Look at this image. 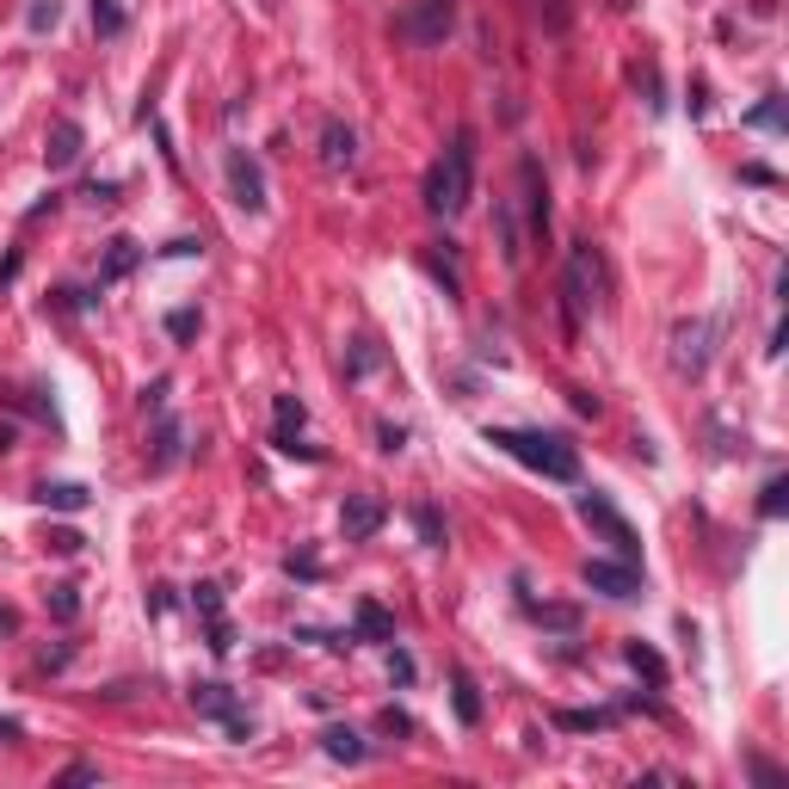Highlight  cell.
Returning <instances> with one entry per match:
<instances>
[{"label":"cell","mask_w":789,"mask_h":789,"mask_svg":"<svg viewBox=\"0 0 789 789\" xmlns=\"http://www.w3.org/2000/svg\"><path fill=\"white\" fill-rule=\"evenodd\" d=\"M604 259L592 240H574V254H567V278H562V327H567V340L580 333V321L592 315V303H604Z\"/></svg>","instance_id":"cell-3"},{"label":"cell","mask_w":789,"mask_h":789,"mask_svg":"<svg viewBox=\"0 0 789 789\" xmlns=\"http://www.w3.org/2000/svg\"><path fill=\"white\" fill-rule=\"evenodd\" d=\"M413 531H420V543H426V550H445V518H438V506H432V499H420V506H413Z\"/></svg>","instance_id":"cell-25"},{"label":"cell","mask_w":789,"mask_h":789,"mask_svg":"<svg viewBox=\"0 0 789 789\" xmlns=\"http://www.w3.org/2000/svg\"><path fill=\"white\" fill-rule=\"evenodd\" d=\"M450 704H457V721H463V728H481V685L463 667H450Z\"/></svg>","instance_id":"cell-18"},{"label":"cell","mask_w":789,"mask_h":789,"mask_svg":"<svg viewBox=\"0 0 789 789\" xmlns=\"http://www.w3.org/2000/svg\"><path fill=\"white\" fill-rule=\"evenodd\" d=\"M13 438H19V426H0V457L13 450Z\"/></svg>","instance_id":"cell-52"},{"label":"cell","mask_w":789,"mask_h":789,"mask_svg":"<svg viewBox=\"0 0 789 789\" xmlns=\"http://www.w3.org/2000/svg\"><path fill=\"white\" fill-rule=\"evenodd\" d=\"M56 19H62V7H56V0H32V7H25V32H56Z\"/></svg>","instance_id":"cell-31"},{"label":"cell","mask_w":789,"mask_h":789,"mask_svg":"<svg viewBox=\"0 0 789 789\" xmlns=\"http://www.w3.org/2000/svg\"><path fill=\"white\" fill-rule=\"evenodd\" d=\"M50 550H56V555H81L86 537H81V531H50Z\"/></svg>","instance_id":"cell-42"},{"label":"cell","mask_w":789,"mask_h":789,"mask_svg":"<svg viewBox=\"0 0 789 789\" xmlns=\"http://www.w3.org/2000/svg\"><path fill=\"white\" fill-rule=\"evenodd\" d=\"M186 697H191V709H198V716L223 721V728H228V740H240V746L254 740V716L240 709V697L223 685V679H198V685H191Z\"/></svg>","instance_id":"cell-6"},{"label":"cell","mask_w":789,"mask_h":789,"mask_svg":"<svg viewBox=\"0 0 789 789\" xmlns=\"http://www.w3.org/2000/svg\"><path fill=\"white\" fill-rule=\"evenodd\" d=\"M716 340H721L716 315H691V321H679L672 327V370H679V377H704L709 358H716Z\"/></svg>","instance_id":"cell-5"},{"label":"cell","mask_w":789,"mask_h":789,"mask_svg":"<svg viewBox=\"0 0 789 789\" xmlns=\"http://www.w3.org/2000/svg\"><path fill=\"white\" fill-rule=\"evenodd\" d=\"M377 728H382V734H413V716H408V709H382V716H377Z\"/></svg>","instance_id":"cell-39"},{"label":"cell","mask_w":789,"mask_h":789,"mask_svg":"<svg viewBox=\"0 0 789 789\" xmlns=\"http://www.w3.org/2000/svg\"><path fill=\"white\" fill-rule=\"evenodd\" d=\"M377 364H382L377 340H352V358H345V377H364V370H377Z\"/></svg>","instance_id":"cell-32"},{"label":"cell","mask_w":789,"mask_h":789,"mask_svg":"<svg viewBox=\"0 0 789 789\" xmlns=\"http://www.w3.org/2000/svg\"><path fill=\"white\" fill-rule=\"evenodd\" d=\"M487 445L506 450L513 463H525L543 481H580V450L562 432H537V426H487Z\"/></svg>","instance_id":"cell-1"},{"label":"cell","mask_w":789,"mask_h":789,"mask_svg":"<svg viewBox=\"0 0 789 789\" xmlns=\"http://www.w3.org/2000/svg\"><path fill=\"white\" fill-rule=\"evenodd\" d=\"M303 426H309V408L296 394H272V438H296Z\"/></svg>","instance_id":"cell-19"},{"label":"cell","mask_w":789,"mask_h":789,"mask_svg":"<svg viewBox=\"0 0 789 789\" xmlns=\"http://www.w3.org/2000/svg\"><path fill=\"white\" fill-rule=\"evenodd\" d=\"M69 653H74V648H44V653H37V667L56 672V667H69Z\"/></svg>","instance_id":"cell-48"},{"label":"cell","mask_w":789,"mask_h":789,"mask_svg":"<svg viewBox=\"0 0 789 789\" xmlns=\"http://www.w3.org/2000/svg\"><path fill=\"white\" fill-rule=\"evenodd\" d=\"M580 580L592 586L599 599H617V604L641 599V567H635V562H586Z\"/></svg>","instance_id":"cell-8"},{"label":"cell","mask_w":789,"mask_h":789,"mask_svg":"<svg viewBox=\"0 0 789 789\" xmlns=\"http://www.w3.org/2000/svg\"><path fill=\"white\" fill-rule=\"evenodd\" d=\"M574 413H586V420H599V394H592V389H574Z\"/></svg>","instance_id":"cell-46"},{"label":"cell","mask_w":789,"mask_h":789,"mask_svg":"<svg viewBox=\"0 0 789 789\" xmlns=\"http://www.w3.org/2000/svg\"><path fill=\"white\" fill-rule=\"evenodd\" d=\"M179 457H186V426H179L173 413H155V445H149V469H155V475H167Z\"/></svg>","instance_id":"cell-12"},{"label":"cell","mask_w":789,"mask_h":789,"mask_svg":"<svg viewBox=\"0 0 789 789\" xmlns=\"http://www.w3.org/2000/svg\"><path fill=\"white\" fill-rule=\"evenodd\" d=\"M13 272H19V254H7V259H0V284H7Z\"/></svg>","instance_id":"cell-51"},{"label":"cell","mask_w":789,"mask_h":789,"mask_svg":"<svg viewBox=\"0 0 789 789\" xmlns=\"http://www.w3.org/2000/svg\"><path fill=\"white\" fill-rule=\"evenodd\" d=\"M13 740H25V728L13 716H0V746H13Z\"/></svg>","instance_id":"cell-49"},{"label":"cell","mask_w":789,"mask_h":789,"mask_svg":"<svg viewBox=\"0 0 789 789\" xmlns=\"http://www.w3.org/2000/svg\"><path fill=\"white\" fill-rule=\"evenodd\" d=\"M191 604H198V617H204V623H223L228 617V611H223V586H216V580L191 586Z\"/></svg>","instance_id":"cell-29"},{"label":"cell","mask_w":789,"mask_h":789,"mask_svg":"<svg viewBox=\"0 0 789 789\" xmlns=\"http://www.w3.org/2000/svg\"><path fill=\"white\" fill-rule=\"evenodd\" d=\"M389 679H394V685H413V660H408L401 648L389 653Z\"/></svg>","instance_id":"cell-45"},{"label":"cell","mask_w":789,"mask_h":789,"mask_svg":"<svg viewBox=\"0 0 789 789\" xmlns=\"http://www.w3.org/2000/svg\"><path fill=\"white\" fill-rule=\"evenodd\" d=\"M352 641H394V617L377 599H358V611H352Z\"/></svg>","instance_id":"cell-17"},{"label":"cell","mask_w":789,"mask_h":789,"mask_svg":"<svg viewBox=\"0 0 789 789\" xmlns=\"http://www.w3.org/2000/svg\"><path fill=\"white\" fill-rule=\"evenodd\" d=\"M789 513V475H772L758 487V518H784Z\"/></svg>","instance_id":"cell-28"},{"label":"cell","mask_w":789,"mask_h":789,"mask_svg":"<svg viewBox=\"0 0 789 789\" xmlns=\"http://www.w3.org/2000/svg\"><path fill=\"white\" fill-rule=\"evenodd\" d=\"M161 254H167V259H191V254H204V240L179 235V240H167V247H161Z\"/></svg>","instance_id":"cell-44"},{"label":"cell","mask_w":789,"mask_h":789,"mask_svg":"<svg viewBox=\"0 0 789 789\" xmlns=\"http://www.w3.org/2000/svg\"><path fill=\"white\" fill-rule=\"evenodd\" d=\"M321 746H327V758H340V765H364V758H370V746H364L352 728H327Z\"/></svg>","instance_id":"cell-20"},{"label":"cell","mask_w":789,"mask_h":789,"mask_svg":"<svg viewBox=\"0 0 789 789\" xmlns=\"http://www.w3.org/2000/svg\"><path fill=\"white\" fill-rule=\"evenodd\" d=\"M284 574H291V580H321V562H315L309 550H296V555H284Z\"/></svg>","instance_id":"cell-35"},{"label":"cell","mask_w":789,"mask_h":789,"mask_svg":"<svg viewBox=\"0 0 789 789\" xmlns=\"http://www.w3.org/2000/svg\"><path fill=\"white\" fill-rule=\"evenodd\" d=\"M382 518H389V506H382L377 494H345V506H340V537H345V543H370V537L382 531Z\"/></svg>","instance_id":"cell-10"},{"label":"cell","mask_w":789,"mask_h":789,"mask_svg":"<svg viewBox=\"0 0 789 789\" xmlns=\"http://www.w3.org/2000/svg\"><path fill=\"white\" fill-rule=\"evenodd\" d=\"M272 450H278V457H296V463H327V450L321 445H303V432H296V438H272Z\"/></svg>","instance_id":"cell-33"},{"label":"cell","mask_w":789,"mask_h":789,"mask_svg":"<svg viewBox=\"0 0 789 789\" xmlns=\"http://www.w3.org/2000/svg\"><path fill=\"white\" fill-rule=\"evenodd\" d=\"M574 513H580L586 525H592V531H599L604 543H611V555H617V562H635V567H641V543H635V525L617 513V506H611V499L599 494V487H586V494L574 499Z\"/></svg>","instance_id":"cell-4"},{"label":"cell","mask_w":789,"mask_h":789,"mask_svg":"<svg viewBox=\"0 0 789 789\" xmlns=\"http://www.w3.org/2000/svg\"><path fill=\"white\" fill-rule=\"evenodd\" d=\"M746 772H753V784H772V789L784 784V772H777L772 758H758V753H753V765H746Z\"/></svg>","instance_id":"cell-43"},{"label":"cell","mask_w":789,"mask_h":789,"mask_svg":"<svg viewBox=\"0 0 789 789\" xmlns=\"http://www.w3.org/2000/svg\"><path fill=\"white\" fill-rule=\"evenodd\" d=\"M352 161H358V130H352V123L345 118H327L321 123V167H352Z\"/></svg>","instance_id":"cell-13"},{"label":"cell","mask_w":789,"mask_h":789,"mask_svg":"<svg viewBox=\"0 0 789 789\" xmlns=\"http://www.w3.org/2000/svg\"><path fill=\"white\" fill-rule=\"evenodd\" d=\"M377 450H382V457H394V450H408V426H394V420H382V426H377Z\"/></svg>","instance_id":"cell-37"},{"label":"cell","mask_w":789,"mask_h":789,"mask_svg":"<svg viewBox=\"0 0 789 789\" xmlns=\"http://www.w3.org/2000/svg\"><path fill=\"white\" fill-rule=\"evenodd\" d=\"M32 499L44 513H86V506H93V494H86L81 481H37Z\"/></svg>","instance_id":"cell-15"},{"label":"cell","mask_w":789,"mask_h":789,"mask_svg":"<svg viewBox=\"0 0 789 789\" xmlns=\"http://www.w3.org/2000/svg\"><path fill=\"white\" fill-rule=\"evenodd\" d=\"M142 604H149V617H167V611H173V586H149Z\"/></svg>","instance_id":"cell-40"},{"label":"cell","mask_w":789,"mask_h":789,"mask_svg":"<svg viewBox=\"0 0 789 789\" xmlns=\"http://www.w3.org/2000/svg\"><path fill=\"white\" fill-rule=\"evenodd\" d=\"M198 327H204V315H198V309H173V315H167V333H173L179 345H186Z\"/></svg>","instance_id":"cell-34"},{"label":"cell","mask_w":789,"mask_h":789,"mask_svg":"<svg viewBox=\"0 0 789 789\" xmlns=\"http://www.w3.org/2000/svg\"><path fill=\"white\" fill-rule=\"evenodd\" d=\"M223 173H228V198H235V210H247V216H266V173H259V161L247 155V149H228V155H223Z\"/></svg>","instance_id":"cell-7"},{"label":"cell","mask_w":789,"mask_h":789,"mask_svg":"<svg viewBox=\"0 0 789 789\" xmlns=\"http://www.w3.org/2000/svg\"><path fill=\"white\" fill-rule=\"evenodd\" d=\"M86 13H93V32L99 37H123V25H130V13H123L118 0H93Z\"/></svg>","instance_id":"cell-27"},{"label":"cell","mask_w":789,"mask_h":789,"mask_svg":"<svg viewBox=\"0 0 789 789\" xmlns=\"http://www.w3.org/2000/svg\"><path fill=\"white\" fill-rule=\"evenodd\" d=\"M81 155H86V130H81L74 118H56L50 137H44V167H50V173H69Z\"/></svg>","instance_id":"cell-11"},{"label":"cell","mask_w":789,"mask_h":789,"mask_svg":"<svg viewBox=\"0 0 789 789\" xmlns=\"http://www.w3.org/2000/svg\"><path fill=\"white\" fill-rule=\"evenodd\" d=\"M740 179H746V186H777V173L758 167V161H753V167H740Z\"/></svg>","instance_id":"cell-47"},{"label":"cell","mask_w":789,"mask_h":789,"mask_svg":"<svg viewBox=\"0 0 789 789\" xmlns=\"http://www.w3.org/2000/svg\"><path fill=\"white\" fill-rule=\"evenodd\" d=\"M19 629V611H13V604H0V635H13Z\"/></svg>","instance_id":"cell-50"},{"label":"cell","mask_w":789,"mask_h":789,"mask_svg":"<svg viewBox=\"0 0 789 789\" xmlns=\"http://www.w3.org/2000/svg\"><path fill=\"white\" fill-rule=\"evenodd\" d=\"M137 266H142V247L130 235H111V240H105V266H99V291H111V284L130 278Z\"/></svg>","instance_id":"cell-14"},{"label":"cell","mask_w":789,"mask_h":789,"mask_svg":"<svg viewBox=\"0 0 789 789\" xmlns=\"http://www.w3.org/2000/svg\"><path fill=\"white\" fill-rule=\"evenodd\" d=\"M746 130H789V99L784 93H765V105H753V111H746Z\"/></svg>","instance_id":"cell-22"},{"label":"cell","mask_w":789,"mask_h":789,"mask_svg":"<svg viewBox=\"0 0 789 789\" xmlns=\"http://www.w3.org/2000/svg\"><path fill=\"white\" fill-rule=\"evenodd\" d=\"M518 186H525V216H531V240H550V179H543V161H537V155L518 161Z\"/></svg>","instance_id":"cell-9"},{"label":"cell","mask_w":789,"mask_h":789,"mask_svg":"<svg viewBox=\"0 0 789 789\" xmlns=\"http://www.w3.org/2000/svg\"><path fill=\"white\" fill-rule=\"evenodd\" d=\"M611 721H617V709H555V728H567V734H599Z\"/></svg>","instance_id":"cell-21"},{"label":"cell","mask_w":789,"mask_h":789,"mask_svg":"<svg viewBox=\"0 0 789 789\" xmlns=\"http://www.w3.org/2000/svg\"><path fill=\"white\" fill-rule=\"evenodd\" d=\"M494 223H499V254H506V266H518V259H525V235H518V223H513V204H494Z\"/></svg>","instance_id":"cell-26"},{"label":"cell","mask_w":789,"mask_h":789,"mask_svg":"<svg viewBox=\"0 0 789 789\" xmlns=\"http://www.w3.org/2000/svg\"><path fill=\"white\" fill-rule=\"evenodd\" d=\"M118 179H93V186H81V198H86V204H118Z\"/></svg>","instance_id":"cell-38"},{"label":"cell","mask_w":789,"mask_h":789,"mask_svg":"<svg viewBox=\"0 0 789 789\" xmlns=\"http://www.w3.org/2000/svg\"><path fill=\"white\" fill-rule=\"evenodd\" d=\"M518 604H525V617L550 623V629H580V611H574V604H537V599H518Z\"/></svg>","instance_id":"cell-23"},{"label":"cell","mask_w":789,"mask_h":789,"mask_svg":"<svg viewBox=\"0 0 789 789\" xmlns=\"http://www.w3.org/2000/svg\"><path fill=\"white\" fill-rule=\"evenodd\" d=\"M167 389H173V382H167V377H155L149 389H142V408H149V413H167Z\"/></svg>","instance_id":"cell-41"},{"label":"cell","mask_w":789,"mask_h":789,"mask_svg":"<svg viewBox=\"0 0 789 789\" xmlns=\"http://www.w3.org/2000/svg\"><path fill=\"white\" fill-rule=\"evenodd\" d=\"M623 660H629L635 672H641V679H648L653 691H667V660H660V648H653V641H641V635H629V641H623Z\"/></svg>","instance_id":"cell-16"},{"label":"cell","mask_w":789,"mask_h":789,"mask_svg":"<svg viewBox=\"0 0 789 789\" xmlns=\"http://www.w3.org/2000/svg\"><path fill=\"white\" fill-rule=\"evenodd\" d=\"M469 191H475V130H457V137H450V149L426 167V186H420V198H426L432 216H457V210L469 204Z\"/></svg>","instance_id":"cell-2"},{"label":"cell","mask_w":789,"mask_h":789,"mask_svg":"<svg viewBox=\"0 0 789 789\" xmlns=\"http://www.w3.org/2000/svg\"><path fill=\"white\" fill-rule=\"evenodd\" d=\"M426 272L445 284V296H463V272H457V259H445L438 247H426Z\"/></svg>","instance_id":"cell-30"},{"label":"cell","mask_w":789,"mask_h":789,"mask_svg":"<svg viewBox=\"0 0 789 789\" xmlns=\"http://www.w3.org/2000/svg\"><path fill=\"white\" fill-rule=\"evenodd\" d=\"M44 604H50V617H56V623H74V617H81V586L56 580L50 592H44Z\"/></svg>","instance_id":"cell-24"},{"label":"cell","mask_w":789,"mask_h":789,"mask_svg":"<svg viewBox=\"0 0 789 789\" xmlns=\"http://www.w3.org/2000/svg\"><path fill=\"white\" fill-rule=\"evenodd\" d=\"M81 784H99V765H69V772H56V789H81Z\"/></svg>","instance_id":"cell-36"}]
</instances>
